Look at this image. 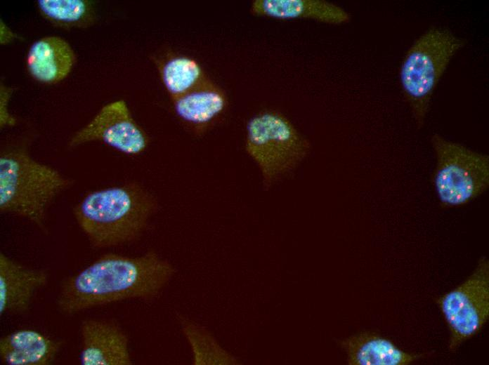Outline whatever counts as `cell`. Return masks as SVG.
Masks as SVG:
<instances>
[{
  "label": "cell",
  "instance_id": "cell-20",
  "mask_svg": "<svg viewBox=\"0 0 489 365\" xmlns=\"http://www.w3.org/2000/svg\"><path fill=\"white\" fill-rule=\"evenodd\" d=\"M19 39L18 35L13 32L2 19L0 20V44L5 46Z\"/></svg>",
  "mask_w": 489,
  "mask_h": 365
},
{
  "label": "cell",
  "instance_id": "cell-18",
  "mask_svg": "<svg viewBox=\"0 0 489 365\" xmlns=\"http://www.w3.org/2000/svg\"><path fill=\"white\" fill-rule=\"evenodd\" d=\"M161 77L166 89L174 99L204 81L200 65L195 60L184 56L166 61L161 69Z\"/></svg>",
  "mask_w": 489,
  "mask_h": 365
},
{
  "label": "cell",
  "instance_id": "cell-10",
  "mask_svg": "<svg viewBox=\"0 0 489 365\" xmlns=\"http://www.w3.org/2000/svg\"><path fill=\"white\" fill-rule=\"evenodd\" d=\"M48 280L46 271L27 267L0 253V314L27 312L36 292Z\"/></svg>",
  "mask_w": 489,
  "mask_h": 365
},
{
  "label": "cell",
  "instance_id": "cell-5",
  "mask_svg": "<svg viewBox=\"0 0 489 365\" xmlns=\"http://www.w3.org/2000/svg\"><path fill=\"white\" fill-rule=\"evenodd\" d=\"M309 140L282 113L262 110L246 125L245 150L269 189L294 171L308 154Z\"/></svg>",
  "mask_w": 489,
  "mask_h": 365
},
{
  "label": "cell",
  "instance_id": "cell-3",
  "mask_svg": "<svg viewBox=\"0 0 489 365\" xmlns=\"http://www.w3.org/2000/svg\"><path fill=\"white\" fill-rule=\"evenodd\" d=\"M28 143L21 138L1 147L0 211L22 217L44 230L49 206L73 181L34 159Z\"/></svg>",
  "mask_w": 489,
  "mask_h": 365
},
{
  "label": "cell",
  "instance_id": "cell-12",
  "mask_svg": "<svg viewBox=\"0 0 489 365\" xmlns=\"http://www.w3.org/2000/svg\"><path fill=\"white\" fill-rule=\"evenodd\" d=\"M63 342L32 328L14 331L0 338V360L5 365H50Z\"/></svg>",
  "mask_w": 489,
  "mask_h": 365
},
{
  "label": "cell",
  "instance_id": "cell-8",
  "mask_svg": "<svg viewBox=\"0 0 489 365\" xmlns=\"http://www.w3.org/2000/svg\"><path fill=\"white\" fill-rule=\"evenodd\" d=\"M102 142L124 154L135 156L146 149L148 138L134 120L126 102L118 100L102 107L91 120L71 137L68 146Z\"/></svg>",
  "mask_w": 489,
  "mask_h": 365
},
{
  "label": "cell",
  "instance_id": "cell-16",
  "mask_svg": "<svg viewBox=\"0 0 489 365\" xmlns=\"http://www.w3.org/2000/svg\"><path fill=\"white\" fill-rule=\"evenodd\" d=\"M37 6L45 20L65 29L86 28L97 20L94 3L89 0H38Z\"/></svg>",
  "mask_w": 489,
  "mask_h": 365
},
{
  "label": "cell",
  "instance_id": "cell-15",
  "mask_svg": "<svg viewBox=\"0 0 489 365\" xmlns=\"http://www.w3.org/2000/svg\"><path fill=\"white\" fill-rule=\"evenodd\" d=\"M339 345L350 365H408L425 356L405 352L391 340L369 332L350 336Z\"/></svg>",
  "mask_w": 489,
  "mask_h": 365
},
{
  "label": "cell",
  "instance_id": "cell-19",
  "mask_svg": "<svg viewBox=\"0 0 489 365\" xmlns=\"http://www.w3.org/2000/svg\"><path fill=\"white\" fill-rule=\"evenodd\" d=\"M15 89L4 83L0 84V128H13L18 124V119L9 110V102Z\"/></svg>",
  "mask_w": 489,
  "mask_h": 365
},
{
  "label": "cell",
  "instance_id": "cell-11",
  "mask_svg": "<svg viewBox=\"0 0 489 365\" xmlns=\"http://www.w3.org/2000/svg\"><path fill=\"white\" fill-rule=\"evenodd\" d=\"M250 11L254 15L275 20H312L333 25L351 20L344 8L325 0H254Z\"/></svg>",
  "mask_w": 489,
  "mask_h": 365
},
{
  "label": "cell",
  "instance_id": "cell-7",
  "mask_svg": "<svg viewBox=\"0 0 489 365\" xmlns=\"http://www.w3.org/2000/svg\"><path fill=\"white\" fill-rule=\"evenodd\" d=\"M449 328L448 348L455 352L476 335L489 317V262L481 256L471 274L437 300Z\"/></svg>",
  "mask_w": 489,
  "mask_h": 365
},
{
  "label": "cell",
  "instance_id": "cell-6",
  "mask_svg": "<svg viewBox=\"0 0 489 365\" xmlns=\"http://www.w3.org/2000/svg\"><path fill=\"white\" fill-rule=\"evenodd\" d=\"M436 164L431 183L445 208L465 206L489 188V156L438 133L431 138Z\"/></svg>",
  "mask_w": 489,
  "mask_h": 365
},
{
  "label": "cell",
  "instance_id": "cell-4",
  "mask_svg": "<svg viewBox=\"0 0 489 365\" xmlns=\"http://www.w3.org/2000/svg\"><path fill=\"white\" fill-rule=\"evenodd\" d=\"M467 40L443 27H431L406 52L399 72L404 98L418 129L429 114L436 88L457 51Z\"/></svg>",
  "mask_w": 489,
  "mask_h": 365
},
{
  "label": "cell",
  "instance_id": "cell-1",
  "mask_svg": "<svg viewBox=\"0 0 489 365\" xmlns=\"http://www.w3.org/2000/svg\"><path fill=\"white\" fill-rule=\"evenodd\" d=\"M175 272L154 251L136 257L107 253L63 281L56 305L63 314H73L129 299H152Z\"/></svg>",
  "mask_w": 489,
  "mask_h": 365
},
{
  "label": "cell",
  "instance_id": "cell-2",
  "mask_svg": "<svg viewBox=\"0 0 489 365\" xmlns=\"http://www.w3.org/2000/svg\"><path fill=\"white\" fill-rule=\"evenodd\" d=\"M157 209L153 194L129 182L87 192L74 206L73 215L91 246L103 248L139 239Z\"/></svg>",
  "mask_w": 489,
  "mask_h": 365
},
{
  "label": "cell",
  "instance_id": "cell-14",
  "mask_svg": "<svg viewBox=\"0 0 489 365\" xmlns=\"http://www.w3.org/2000/svg\"><path fill=\"white\" fill-rule=\"evenodd\" d=\"M227 98L223 91L205 81L190 91L174 99L178 119L195 133H202L224 114Z\"/></svg>",
  "mask_w": 489,
  "mask_h": 365
},
{
  "label": "cell",
  "instance_id": "cell-9",
  "mask_svg": "<svg viewBox=\"0 0 489 365\" xmlns=\"http://www.w3.org/2000/svg\"><path fill=\"white\" fill-rule=\"evenodd\" d=\"M81 365H131L129 338L115 323L86 319L80 325Z\"/></svg>",
  "mask_w": 489,
  "mask_h": 365
},
{
  "label": "cell",
  "instance_id": "cell-13",
  "mask_svg": "<svg viewBox=\"0 0 489 365\" xmlns=\"http://www.w3.org/2000/svg\"><path fill=\"white\" fill-rule=\"evenodd\" d=\"M76 62V55L70 44L58 36H44L30 47L26 66L30 76L46 84H56L65 79Z\"/></svg>",
  "mask_w": 489,
  "mask_h": 365
},
{
  "label": "cell",
  "instance_id": "cell-17",
  "mask_svg": "<svg viewBox=\"0 0 489 365\" xmlns=\"http://www.w3.org/2000/svg\"><path fill=\"white\" fill-rule=\"evenodd\" d=\"M181 329L193 354V365H230L240 361L218 343L205 328L190 320L180 319Z\"/></svg>",
  "mask_w": 489,
  "mask_h": 365
}]
</instances>
